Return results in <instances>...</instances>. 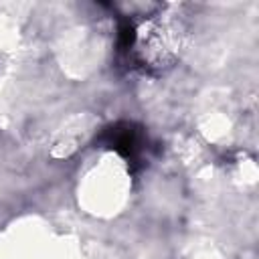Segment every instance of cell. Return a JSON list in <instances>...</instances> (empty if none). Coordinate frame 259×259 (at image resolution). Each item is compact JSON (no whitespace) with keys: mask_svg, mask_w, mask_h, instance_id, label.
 Masks as SVG:
<instances>
[{"mask_svg":"<svg viewBox=\"0 0 259 259\" xmlns=\"http://www.w3.org/2000/svg\"><path fill=\"white\" fill-rule=\"evenodd\" d=\"M136 53L144 67H168L176 55V38L172 34V28L158 20L144 22L136 36Z\"/></svg>","mask_w":259,"mask_h":259,"instance_id":"6da1fadb","label":"cell"}]
</instances>
